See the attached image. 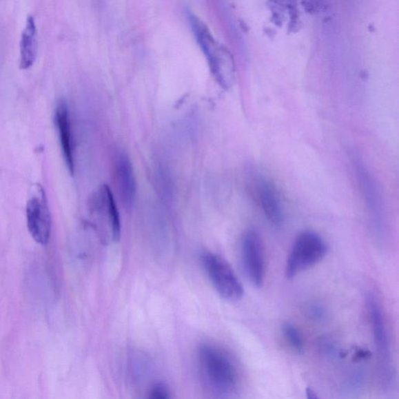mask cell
<instances>
[{"mask_svg": "<svg viewBox=\"0 0 399 399\" xmlns=\"http://www.w3.org/2000/svg\"><path fill=\"white\" fill-rule=\"evenodd\" d=\"M202 376L209 388L220 396L234 393L238 374L234 362L223 351L210 344L202 345L198 352Z\"/></svg>", "mask_w": 399, "mask_h": 399, "instance_id": "1", "label": "cell"}, {"mask_svg": "<svg viewBox=\"0 0 399 399\" xmlns=\"http://www.w3.org/2000/svg\"><path fill=\"white\" fill-rule=\"evenodd\" d=\"M188 20L213 75L220 84L227 87L232 75V63L228 52L217 43L209 28L198 16L188 12Z\"/></svg>", "mask_w": 399, "mask_h": 399, "instance_id": "2", "label": "cell"}, {"mask_svg": "<svg viewBox=\"0 0 399 399\" xmlns=\"http://www.w3.org/2000/svg\"><path fill=\"white\" fill-rule=\"evenodd\" d=\"M329 252L327 244L317 232H301L295 239L285 265V276L294 279L302 272L320 263Z\"/></svg>", "mask_w": 399, "mask_h": 399, "instance_id": "3", "label": "cell"}, {"mask_svg": "<svg viewBox=\"0 0 399 399\" xmlns=\"http://www.w3.org/2000/svg\"><path fill=\"white\" fill-rule=\"evenodd\" d=\"M201 260L220 296L231 302L242 299L244 294L242 283L227 261L221 256L209 252L202 253Z\"/></svg>", "mask_w": 399, "mask_h": 399, "instance_id": "4", "label": "cell"}, {"mask_svg": "<svg viewBox=\"0 0 399 399\" xmlns=\"http://www.w3.org/2000/svg\"><path fill=\"white\" fill-rule=\"evenodd\" d=\"M91 214L103 241L117 242L121 236L120 213L114 196L108 185L104 184L95 192L90 202Z\"/></svg>", "mask_w": 399, "mask_h": 399, "instance_id": "5", "label": "cell"}, {"mask_svg": "<svg viewBox=\"0 0 399 399\" xmlns=\"http://www.w3.org/2000/svg\"><path fill=\"white\" fill-rule=\"evenodd\" d=\"M241 258L243 270L249 281L254 287L263 285L265 276V265L260 237L254 229H249L241 241Z\"/></svg>", "mask_w": 399, "mask_h": 399, "instance_id": "6", "label": "cell"}, {"mask_svg": "<svg viewBox=\"0 0 399 399\" xmlns=\"http://www.w3.org/2000/svg\"><path fill=\"white\" fill-rule=\"evenodd\" d=\"M28 229L33 239L41 245L49 243L51 236V218L43 192L34 196L27 204Z\"/></svg>", "mask_w": 399, "mask_h": 399, "instance_id": "7", "label": "cell"}, {"mask_svg": "<svg viewBox=\"0 0 399 399\" xmlns=\"http://www.w3.org/2000/svg\"><path fill=\"white\" fill-rule=\"evenodd\" d=\"M113 178L119 198L127 209L132 208L136 196V181L132 163L123 152H118L113 160Z\"/></svg>", "mask_w": 399, "mask_h": 399, "instance_id": "8", "label": "cell"}, {"mask_svg": "<svg viewBox=\"0 0 399 399\" xmlns=\"http://www.w3.org/2000/svg\"><path fill=\"white\" fill-rule=\"evenodd\" d=\"M367 306L369 320L371 327L375 347L380 358V362L386 365L389 360V339L382 308L378 298L370 294L367 296Z\"/></svg>", "mask_w": 399, "mask_h": 399, "instance_id": "9", "label": "cell"}, {"mask_svg": "<svg viewBox=\"0 0 399 399\" xmlns=\"http://www.w3.org/2000/svg\"><path fill=\"white\" fill-rule=\"evenodd\" d=\"M258 200L265 216L274 226H281L284 223V212L279 194L273 184L260 180L257 187Z\"/></svg>", "mask_w": 399, "mask_h": 399, "instance_id": "10", "label": "cell"}, {"mask_svg": "<svg viewBox=\"0 0 399 399\" xmlns=\"http://www.w3.org/2000/svg\"><path fill=\"white\" fill-rule=\"evenodd\" d=\"M68 105L65 101L59 102L56 110V123L65 163L71 174L74 172V148Z\"/></svg>", "mask_w": 399, "mask_h": 399, "instance_id": "11", "label": "cell"}, {"mask_svg": "<svg viewBox=\"0 0 399 399\" xmlns=\"http://www.w3.org/2000/svg\"><path fill=\"white\" fill-rule=\"evenodd\" d=\"M37 32L34 17L30 16L21 35V68L28 69L32 65L37 57Z\"/></svg>", "mask_w": 399, "mask_h": 399, "instance_id": "12", "label": "cell"}, {"mask_svg": "<svg viewBox=\"0 0 399 399\" xmlns=\"http://www.w3.org/2000/svg\"><path fill=\"white\" fill-rule=\"evenodd\" d=\"M283 335L289 345L298 354H302L305 351V341H303L301 333L291 324L285 323L283 326Z\"/></svg>", "mask_w": 399, "mask_h": 399, "instance_id": "13", "label": "cell"}, {"mask_svg": "<svg viewBox=\"0 0 399 399\" xmlns=\"http://www.w3.org/2000/svg\"><path fill=\"white\" fill-rule=\"evenodd\" d=\"M146 399H170V390L164 384L158 383L152 387Z\"/></svg>", "mask_w": 399, "mask_h": 399, "instance_id": "14", "label": "cell"}, {"mask_svg": "<svg viewBox=\"0 0 399 399\" xmlns=\"http://www.w3.org/2000/svg\"><path fill=\"white\" fill-rule=\"evenodd\" d=\"M307 316L316 321H320L326 317V311L319 303H311L306 307Z\"/></svg>", "mask_w": 399, "mask_h": 399, "instance_id": "15", "label": "cell"}, {"mask_svg": "<svg viewBox=\"0 0 399 399\" xmlns=\"http://www.w3.org/2000/svg\"><path fill=\"white\" fill-rule=\"evenodd\" d=\"M307 399H320L316 392L311 389H307Z\"/></svg>", "mask_w": 399, "mask_h": 399, "instance_id": "16", "label": "cell"}]
</instances>
